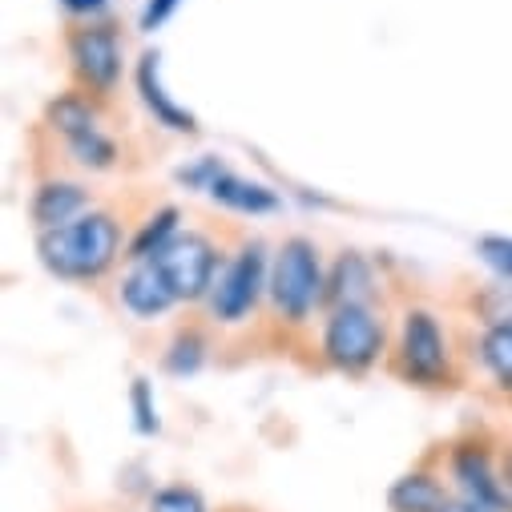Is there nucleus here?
I'll list each match as a JSON object with an SVG mask.
<instances>
[{
    "label": "nucleus",
    "mask_w": 512,
    "mask_h": 512,
    "mask_svg": "<svg viewBox=\"0 0 512 512\" xmlns=\"http://www.w3.org/2000/svg\"><path fill=\"white\" fill-rule=\"evenodd\" d=\"M117 242V222L93 210L41 234V263L61 279H97L113 267Z\"/></svg>",
    "instance_id": "f257e3e1"
},
{
    "label": "nucleus",
    "mask_w": 512,
    "mask_h": 512,
    "mask_svg": "<svg viewBox=\"0 0 512 512\" xmlns=\"http://www.w3.org/2000/svg\"><path fill=\"white\" fill-rule=\"evenodd\" d=\"M267 287L275 307L287 319H307L315 311V303L323 299V271H319V254L307 238H291L279 246Z\"/></svg>",
    "instance_id": "f03ea898"
},
{
    "label": "nucleus",
    "mask_w": 512,
    "mask_h": 512,
    "mask_svg": "<svg viewBox=\"0 0 512 512\" xmlns=\"http://www.w3.org/2000/svg\"><path fill=\"white\" fill-rule=\"evenodd\" d=\"M383 347V327L367 307H335L327 319V335H323V351L335 367L343 371H363L375 363Z\"/></svg>",
    "instance_id": "7ed1b4c3"
},
{
    "label": "nucleus",
    "mask_w": 512,
    "mask_h": 512,
    "mask_svg": "<svg viewBox=\"0 0 512 512\" xmlns=\"http://www.w3.org/2000/svg\"><path fill=\"white\" fill-rule=\"evenodd\" d=\"M154 263L166 275L174 299H202L206 291H214L218 254L202 234H178L166 250L154 254Z\"/></svg>",
    "instance_id": "20e7f679"
},
{
    "label": "nucleus",
    "mask_w": 512,
    "mask_h": 512,
    "mask_svg": "<svg viewBox=\"0 0 512 512\" xmlns=\"http://www.w3.org/2000/svg\"><path fill=\"white\" fill-rule=\"evenodd\" d=\"M263 275H267L263 246H246L238 259L218 275V287L210 291L214 315L222 323H238L242 315H250V307L259 303V295H263Z\"/></svg>",
    "instance_id": "39448f33"
},
{
    "label": "nucleus",
    "mask_w": 512,
    "mask_h": 512,
    "mask_svg": "<svg viewBox=\"0 0 512 512\" xmlns=\"http://www.w3.org/2000/svg\"><path fill=\"white\" fill-rule=\"evenodd\" d=\"M69 57L85 85H93L97 93L113 89V81L121 73V49L109 29H81L69 45Z\"/></svg>",
    "instance_id": "423d86ee"
},
{
    "label": "nucleus",
    "mask_w": 512,
    "mask_h": 512,
    "mask_svg": "<svg viewBox=\"0 0 512 512\" xmlns=\"http://www.w3.org/2000/svg\"><path fill=\"white\" fill-rule=\"evenodd\" d=\"M444 363H448V351H444L440 323H436L428 311L408 315V323H404V367H408L416 379L432 383V379L444 371Z\"/></svg>",
    "instance_id": "0eeeda50"
},
{
    "label": "nucleus",
    "mask_w": 512,
    "mask_h": 512,
    "mask_svg": "<svg viewBox=\"0 0 512 512\" xmlns=\"http://www.w3.org/2000/svg\"><path fill=\"white\" fill-rule=\"evenodd\" d=\"M452 468H456V480L464 484V496H472V500H480V504H488L496 512L500 508L512 512V492H508L504 476L492 472V460H488L484 448H460Z\"/></svg>",
    "instance_id": "6e6552de"
},
{
    "label": "nucleus",
    "mask_w": 512,
    "mask_h": 512,
    "mask_svg": "<svg viewBox=\"0 0 512 512\" xmlns=\"http://www.w3.org/2000/svg\"><path fill=\"white\" fill-rule=\"evenodd\" d=\"M121 303L130 307L134 315H142V319H154V315H162L166 307H174L178 299H174L166 275L158 271V263L146 259V263H138V267L130 271V279L121 283Z\"/></svg>",
    "instance_id": "1a4fd4ad"
},
{
    "label": "nucleus",
    "mask_w": 512,
    "mask_h": 512,
    "mask_svg": "<svg viewBox=\"0 0 512 512\" xmlns=\"http://www.w3.org/2000/svg\"><path fill=\"white\" fill-rule=\"evenodd\" d=\"M85 210V190L77 182H45L33 198V222L41 230H57Z\"/></svg>",
    "instance_id": "9d476101"
},
{
    "label": "nucleus",
    "mask_w": 512,
    "mask_h": 512,
    "mask_svg": "<svg viewBox=\"0 0 512 512\" xmlns=\"http://www.w3.org/2000/svg\"><path fill=\"white\" fill-rule=\"evenodd\" d=\"M388 504H392V512H444L448 508V496H444V488L432 476L412 472V476H400L392 484Z\"/></svg>",
    "instance_id": "9b49d317"
},
{
    "label": "nucleus",
    "mask_w": 512,
    "mask_h": 512,
    "mask_svg": "<svg viewBox=\"0 0 512 512\" xmlns=\"http://www.w3.org/2000/svg\"><path fill=\"white\" fill-rule=\"evenodd\" d=\"M138 89H142V97H146V105L154 109V117L162 121V125H170V130H194V117L186 113V109H178L170 97H166V89L158 85V53H146L142 57V65H138Z\"/></svg>",
    "instance_id": "f8f14e48"
},
{
    "label": "nucleus",
    "mask_w": 512,
    "mask_h": 512,
    "mask_svg": "<svg viewBox=\"0 0 512 512\" xmlns=\"http://www.w3.org/2000/svg\"><path fill=\"white\" fill-rule=\"evenodd\" d=\"M210 198L230 206V210H242V214H271L279 206V198L267 186H254V182H242V178H230V174H218L210 182Z\"/></svg>",
    "instance_id": "ddd939ff"
},
{
    "label": "nucleus",
    "mask_w": 512,
    "mask_h": 512,
    "mask_svg": "<svg viewBox=\"0 0 512 512\" xmlns=\"http://www.w3.org/2000/svg\"><path fill=\"white\" fill-rule=\"evenodd\" d=\"M367 295H371V271L363 259L347 254L335 267V279H331V299L335 307H367Z\"/></svg>",
    "instance_id": "4468645a"
},
{
    "label": "nucleus",
    "mask_w": 512,
    "mask_h": 512,
    "mask_svg": "<svg viewBox=\"0 0 512 512\" xmlns=\"http://www.w3.org/2000/svg\"><path fill=\"white\" fill-rule=\"evenodd\" d=\"M174 238H178V210H170V206H166L158 218H150V222H146V230L138 234V242H134V250H130V259L146 263V259H154L158 250H166Z\"/></svg>",
    "instance_id": "2eb2a0df"
},
{
    "label": "nucleus",
    "mask_w": 512,
    "mask_h": 512,
    "mask_svg": "<svg viewBox=\"0 0 512 512\" xmlns=\"http://www.w3.org/2000/svg\"><path fill=\"white\" fill-rule=\"evenodd\" d=\"M49 117H53V125L69 138V142H77V138H85V134H97V117H93V109L85 105V101H77V97H61L53 109H49Z\"/></svg>",
    "instance_id": "dca6fc26"
},
{
    "label": "nucleus",
    "mask_w": 512,
    "mask_h": 512,
    "mask_svg": "<svg viewBox=\"0 0 512 512\" xmlns=\"http://www.w3.org/2000/svg\"><path fill=\"white\" fill-rule=\"evenodd\" d=\"M480 355L488 363V371L504 383V388H512V323L508 327H492L480 343Z\"/></svg>",
    "instance_id": "f3484780"
},
{
    "label": "nucleus",
    "mask_w": 512,
    "mask_h": 512,
    "mask_svg": "<svg viewBox=\"0 0 512 512\" xmlns=\"http://www.w3.org/2000/svg\"><path fill=\"white\" fill-rule=\"evenodd\" d=\"M69 150H73V158L81 162V166H93V170H105V166H113V158H117V150H113V142L97 130V134H85V138H77V142H69Z\"/></svg>",
    "instance_id": "a211bd4d"
},
{
    "label": "nucleus",
    "mask_w": 512,
    "mask_h": 512,
    "mask_svg": "<svg viewBox=\"0 0 512 512\" xmlns=\"http://www.w3.org/2000/svg\"><path fill=\"white\" fill-rule=\"evenodd\" d=\"M150 512H210V508H206L202 492H194V488H186V484H174V488L154 492Z\"/></svg>",
    "instance_id": "6ab92c4d"
},
{
    "label": "nucleus",
    "mask_w": 512,
    "mask_h": 512,
    "mask_svg": "<svg viewBox=\"0 0 512 512\" xmlns=\"http://www.w3.org/2000/svg\"><path fill=\"white\" fill-rule=\"evenodd\" d=\"M198 363H202V339H198V335H182V339L170 347V355H166V367H170L174 375L198 371Z\"/></svg>",
    "instance_id": "aec40b11"
},
{
    "label": "nucleus",
    "mask_w": 512,
    "mask_h": 512,
    "mask_svg": "<svg viewBox=\"0 0 512 512\" xmlns=\"http://www.w3.org/2000/svg\"><path fill=\"white\" fill-rule=\"evenodd\" d=\"M480 254H484V263L492 271H500L504 279H512V238L488 234V238H480Z\"/></svg>",
    "instance_id": "412c9836"
},
{
    "label": "nucleus",
    "mask_w": 512,
    "mask_h": 512,
    "mask_svg": "<svg viewBox=\"0 0 512 512\" xmlns=\"http://www.w3.org/2000/svg\"><path fill=\"white\" fill-rule=\"evenodd\" d=\"M134 412H138V428H142L146 436L158 432V412H154L150 383H146V379H134Z\"/></svg>",
    "instance_id": "4be33fe9"
},
{
    "label": "nucleus",
    "mask_w": 512,
    "mask_h": 512,
    "mask_svg": "<svg viewBox=\"0 0 512 512\" xmlns=\"http://www.w3.org/2000/svg\"><path fill=\"white\" fill-rule=\"evenodd\" d=\"M174 9H178V0H150L146 13H142V29H158Z\"/></svg>",
    "instance_id": "5701e85b"
},
{
    "label": "nucleus",
    "mask_w": 512,
    "mask_h": 512,
    "mask_svg": "<svg viewBox=\"0 0 512 512\" xmlns=\"http://www.w3.org/2000/svg\"><path fill=\"white\" fill-rule=\"evenodd\" d=\"M444 512H496V508H488V504H480V500L464 496V500H448V508H444Z\"/></svg>",
    "instance_id": "b1692460"
},
{
    "label": "nucleus",
    "mask_w": 512,
    "mask_h": 512,
    "mask_svg": "<svg viewBox=\"0 0 512 512\" xmlns=\"http://www.w3.org/2000/svg\"><path fill=\"white\" fill-rule=\"evenodd\" d=\"M65 9H73V13H89V9H101V0H65Z\"/></svg>",
    "instance_id": "393cba45"
}]
</instances>
